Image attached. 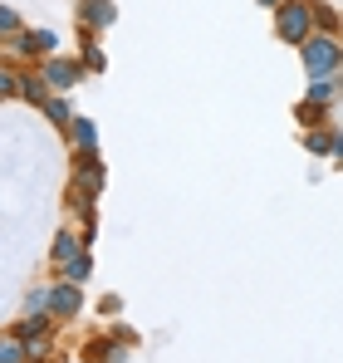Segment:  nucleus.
Instances as JSON below:
<instances>
[{
	"instance_id": "1",
	"label": "nucleus",
	"mask_w": 343,
	"mask_h": 363,
	"mask_svg": "<svg viewBox=\"0 0 343 363\" xmlns=\"http://www.w3.org/2000/svg\"><path fill=\"white\" fill-rule=\"evenodd\" d=\"M275 35H280L285 45H304V40L314 35V10H309L304 0H285L280 15H275Z\"/></svg>"
},
{
	"instance_id": "2",
	"label": "nucleus",
	"mask_w": 343,
	"mask_h": 363,
	"mask_svg": "<svg viewBox=\"0 0 343 363\" xmlns=\"http://www.w3.org/2000/svg\"><path fill=\"white\" fill-rule=\"evenodd\" d=\"M299 50H304V69H309L314 79H324V74H334V64L343 60V55H339V45H334L329 35H309V40L299 45Z\"/></svg>"
},
{
	"instance_id": "3",
	"label": "nucleus",
	"mask_w": 343,
	"mask_h": 363,
	"mask_svg": "<svg viewBox=\"0 0 343 363\" xmlns=\"http://www.w3.org/2000/svg\"><path fill=\"white\" fill-rule=\"evenodd\" d=\"M45 79H50L55 89H69V84H79V69H74L69 60H50L45 64Z\"/></svg>"
},
{
	"instance_id": "4",
	"label": "nucleus",
	"mask_w": 343,
	"mask_h": 363,
	"mask_svg": "<svg viewBox=\"0 0 343 363\" xmlns=\"http://www.w3.org/2000/svg\"><path fill=\"white\" fill-rule=\"evenodd\" d=\"M20 50H25V55H50V50H55V35H50V30H25V35H20Z\"/></svg>"
},
{
	"instance_id": "5",
	"label": "nucleus",
	"mask_w": 343,
	"mask_h": 363,
	"mask_svg": "<svg viewBox=\"0 0 343 363\" xmlns=\"http://www.w3.org/2000/svg\"><path fill=\"white\" fill-rule=\"evenodd\" d=\"M79 20H89L94 30H103V25H113V5H108V0H89Z\"/></svg>"
},
{
	"instance_id": "6",
	"label": "nucleus",
	"mask_w": 343,
	"mask_h": 363,
	"mask_svg": "<svg viewBox=\"0 0 343 363\" xmlns=\"http://www.w3.org/2000/svg\"><path fill=\"white\" fill-rule=\"evenodd\" d=\"M50 304L64 309V314H74V309H79V290H74V285H59V290H50Z\"/></svg>"
},
{
	"instance_id": "7",
	"label": "nucleus",
	"mask_w": 343,
	"mask_h": 363,
	"mask_svg": "<svg viewBox=\"0 0 343 363\" xmlns=\"http://www.w3.org/2000/svg\"><path fill=\"white\" fill-rule=\"evenodd\" d=\"M45 74H20V94L30 99V104H45V84H40Z\"/></svg>"
},
{
	"instance_id": "8",
	"label": "nucleus",
	"mask_w": 343,
	"mask_h": 363,
	"mask_svg": "<svg viewBox=\"0 0 343 363\" xmlns=\"http://www.w3.org/2000/svg\"><path fill=\"white\" fill-rule=\"evenodd\" d=\"M334 94H339V89H334V84H329V74H324V79H314V84H309V104H319V108H324V104H329V99H334Z\"/></svg>"
},
{
	"instance_id": "9",
	"label": "nucleus",
	"mask_w": 343,
	"mask_h": 363,
	"mask_svg": "<svg viewBox=\"0 0 343 363\" xmlns=\"http://www.w3.org/2000/svg\"><path fill=\"white\" fill-rule=\"evenodd\" d=\"M79 186L99 191V186H103V167H99V162H84V167H79Z\"/></svg>"
},
{
	"instance_id": "10",
	"label": "nucleus",
	"mask_w": 343,
	"mask_h": 363,
	"mask_svg": "<svg viewBox=\"0 0 343 363\" xmlns=\"http://www.w3.org/2000/svg\"><path fill=\"white\" fill-rule=\"evenodd\" d=\"M25 354H30V349H25L20 339H0V363H25Z\"/></svg>"
},
{
	"instance_id": "11",
	"label": "nucleus",
	"mask_w": 343,
	"mask_h": 363,
	"mask_svg": "<svg viewBox=\"0 0 343 363\" xmlns=\"http://www.w3.org/2000/svg\"><path fill=\"white\" fill-rule=\"evenodd\" d=\"M74 143H79V147H94V143H99V133H94L89 118H74Z\"/></svg>"
},
{
	"instance_id": "12",
	"label": "nucleus",
	"mask_w": 343,
	"mask_h": 363,
	"mask_svg": "<svg viewBox=\"0 0 343 363\" xmlns=\"http://www.w3.org/2000/svg\"><path fill=\"white\" fill-rule=\"evenodd\" d=\"M64 280H69V285H79V280H89V255H84V260L74 255V260L64 265Z\"/></svg>"
},
{
	"instance_id": "13",
	"label": "nucleus",
	"mask_w": 343,
	"mask_h": 363,
	"mask_svg": "<svg viewBox=\"0 0 343 363\" xmlns=\"http://www.w3.org/2000/svg\"><path fill=\"white\" fill-rule=\"evenodd\" d=\"M55 255H59V260H64V265H69V260L79 255V236H69V231H64V236H59V241H55Z\"/></svg>"
},
{
	"instance_id": "14",
	"label": "nucleus",
	"mask_w": 343,
	"mask_h": 363,
	"mask_svg": "<svg viewBox=\"0 0 343 363\" xmlns=\"http://www.w3.org/2000/svg\"><path fill=\"white\" fill-rule=\"evenodd\" d=\"M304 143H309V152H334V138L329 133H309Z\"/></svg>"
},
{
	"instance_id": "15",
	"label": "nucleus",
	"mask_w": 343,
	"mask_h": 363,
	"mask_svg": "<svg viewBox=\"0 0 343 363\" xmlns=\"http://www.w3.org/2000/svg\"><path fill=\"white\" fill-rule=\"evenodd\" d=\"M15 30H20V15L0 5V40H5V35H15Z\"/></svg>"
},
{
	"instance_id": "16",
	"label": "nucleus",
	"mask_w": 343,
	"mask_h": 363,
	"mask_svg": "<svg viewBox=\"0 0 343 363\" xmlns=\"http://www.w3.org/2000/svg\"><path fill=\"white\" fill-rule=\"evenodd\" d=\"M15 89H20V79H15V74H5V69H0V99H5V94H15Z\"/></svg>"
},
{
	"instance_id": "17",
	"label": "nucleus",
	"mask_w": 343,
	"mask_h": 363,
	"mask_svg": "<svg viewBox=\"0 0 343 363\" xmlns=\"http://www.w3.org/2000/svg\"><path fill=\"white\" fill-rule=\"evenodd\" d=\"M50 118H55V123H69V108H64L59 99H50Z\"/></svg>"
},
{
	"instance_id": "18",
	"label": "nucleus",
	"mask_w": 343,
	"mask_h": 363,
	"mask_svg": "<svg viewBox=\"0 0 343 363\" xmlns=\"http://www.w3.org/2000/svg\"><path fill=\"white\" fill-rule=\"evenodd\" d=\"M334 157H339V162H343V133H339V138H334Z\"/></svg>"
},
{
	"instance_id": "19",
	"label": "nucleus",
	"mask_w": 343,
	"mask_h": 363,
	"mask_svg": "<svg viewBox=\"0 0 343 363\" xmlns=\"http://www.w3.org/2000/svg\"><path fill=\"white\" fill-rule=\"evenodd\" d=\"M260 5H275V10H280V5H285V0H260Z\"/></svg>"
}]
</instances>
